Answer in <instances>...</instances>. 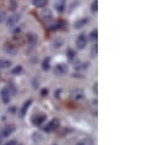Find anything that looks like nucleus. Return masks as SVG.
Returning <instances> with one entry per match:
<instances>
[{
  "instance_id": "nucleus-18",
  "label": "nucleus",
  "mask_w": 158,
  "mask_h": 145,
  "mask_svg": "<svg viewBox=\"0 0 158 145\" xmlns=\"http://www.w3.org/2000/svg\"><path fill=\"white\" fill-rule=\"evenodd\" d=\"M76 145H93V140L89 139V138H87V139H83V140L79 142Z\"/></svg>"
},
{
  "instance_id": "nucleus-5",
  "label": "nucleus",
  "mask_w": 158,
  "mask_h": 145,
  "mask_svg": "<svg viewBox=\"0 0 158 145\" xmlns=\"http://www.w3.org/2000/svg\"><path fill=\"white\" fill-rule=\"evenodd\" d=\"M87 40H88V38L86 37V34H83V33H81V34L77 37V39H76V46H77L79 50H82V49L86 48Z\"/></svg>"
},
{
  "instance_id": "nucleus-6",
  "label": "nucleus",
  "mask_w": 158,
  "mask_h": 145,
  "mask_svg": "<svg viewBox=\"0 0 158 145\" xmlns=\"http://www.w3.org/2000/svg\"><path fill=\"white\" fill-rule=\"evenodd\" d=\"M58 126H59V121H58L56 118H54V120H52V121L44 127V132L50 133V132H53L55 128H58Z\"/></svg>"
},
{
  "instance_id": "nucleus-1",
  "label": "nucleus",
  "mask_w": 158,
  "mask_h": 145,
  "mask_svg": "<svg viewBox=\"0 0 158 145\" xmlns=\"http://www.w3.org/2000/svg\"><path fill=\"white\" fill-rule=\"evenodd\" d=\"M20 21H21V15L20 14H12L11 16H9L6 25H7L9 28H14V27H16L19 25Z\"/></svg>"
},
{
  "instance_id": "nucleus-8",
  "label": "nucleus",
  "mask_w": 158,
  "mask_h": 145,
  "mask_svg": "<svg viewBox=\"0 0 158 145\" xmlns=\"http://www.w3.org/2000/svg\"><path fill=\"white\" fill-rule=\"evenodd\" d=\"M32 103H33L32 99H28V100L25 101V104L22 105V108H21V110H20V115H21V117H23V116L27 113V111H28V109H30V106L32 105Z\"/></svg>"
},
{
  "instance_id": "nucleus-9",
  "label": "nucleus",
  "mask_w": 158,
  "mask_h": 145,
  "mask_svg": "<svg viewBox=\"0 0 158 145\" xmlns=\"http://www.w3.org/2000/svg\"><path fill=\"white\" fill-rule=\"evenodd\" d=\"M88 22H89V18L88 17H83V18H81V20L75 22V28H82V27L87 26Z\"/></svg>"
},
{
  "instance_id": "nucleus-25",
  "label": "nucleus",
  "mask_w": 158,
  "mask_h": 145,
  "mask_svg": "<svg viewBox=\"0 0 158 145\" xmlns=\"http://www.w3.org/2000/svg\"><path fill=\"white\" fill-rule=\"evenodd\" d=\"M16 144H17L16 140H9V142H6L5 144H2V145H16Z\"/></svg>"
},
{
  "instance_id": "nucleus-13",
  "label": "nucleus",
  "mask_w": 158,
  "mask_h": 145,
  "mask_svg": "<svg viewBox=\"0 0 158 145\" xmlns=\"http://www.w3.org/2000/svg\"><path fill=\"white\" fill-rule=\"evenodd\" d=\"M63 44H64V39L63 38H55L54 40H53V46L55 48V49H59V48H61L63 46Z\"/></svg>"
},
{
  "instance_id": "nucleus-23",
  "label": "nucleus",
  "mask_w": 158,
  "mask_h": 145,
  "mask_svg": "<svg viewBox=\"0 0 158 145\" xmlns=\"http://www.w3.org/2000/svg\"><path fill=\"white\" fill-rule=\"evenodd\" d=\"M5 18H6V14H5V11H0V23H2V22L5 21Z\"/></svg>"
},
{
  "instance_id": "nucleus-31",
  "label": "nucleus",
  "mask_w": 158,
  "mask_h": 145,
  "mask_svg": "<svg viewBox=\"0 0 158 145\" xmlns=\"http://www.w3.org/2000/svg\"><path fill=\"white\" fill-rule=\"evenodd\" d=\"M93 92L97 93V84H94V87H93Z\"/></svg>"
},
{
  "instance_id": "nucleus-4",
  "label": "nucleus",
  "mask_w": 158,
  "mask_h": 145,
  "mask_svg": "<svg viewBox=\"0 0 158 145\" xmlns=\"http://www.w3.org/2000/svg\"><path fill=\"white\" fill-rule=\"evenodd\" d=\"M45 120H47V116H45L44 113H36V115H33L32 118H31V121H32V123H33L35 126H40L42 123L45 122Z\"/></svg>"
},
{
  "instance_id": "nucleus-10",
  "label": "nucleus",
  "mask_w": 158,
  "mask_h": 145,
  "mask_svg": "<svg viewBox=\"0 0 158 145\" xmlns=\"http://www.w3.org/2000/svg\"><path fill=\"white\" fill-rule=\"evenodd\" d=\"M65 6H66L65 0H58V1L55 2V10H56L58 12H60V14L65 10Z\"/></svg>"
},
{
  "instance_id": "nucleus-26",
  "label": "nucleus",
  "mask_w": 158,
  "mask_h": 145,
  "mask_svg": "<svg viewBox=\"0 0 158 145\" xmlns=\"http://www.w3.org/2000/svg\"><path fill=\"white\" fill-rule=\"evenodd\" d=\"M40 95H42V96L48 95V89H45V88H44V89H42V90H40Z\"/></svg>"
},
{
  "instance_id": "nucleus-16",
  "label": "nucleus",
  "mask_w": 158,
  "mask_h": 145,
  "mask_svg": "<svg viewBox=\"0 0 158 145\" xmlns=\"http://www.w3.org/2000/svg\"><path fill=\"white\" fill-rule=\"evenodd\" d=\"M42 69H43L44 71H48V70L50 69V59H49V57H45V59L43 60V62H42Z\"/></svg>"
},
{
  "instance_id": "nucleus-27",
  "label": "nucleus",
  "mask_w": 158,
  "mask_h": 145,
  "mask_svg": "<svg viewBox=\"0 0 158 145\" xmlns=\"http://www.w3.org/2000/svg\"><path fill=\"white\" fill-rule=\"evenodd\" d=\"M37 139H42V135H40V134H33V140H37Z\"/></svg>"
},
{
  "instance_id": "nucleus-22",
  "label": "nucleus",
  "mask_w": 158,
  "mask_h": 145,
  "mask_svg": "<svg viewBox=\"0 0 158 145\" xmlns=\"http://www.w3.org/2000/svg\"><path fill=\"white\" fill-rule=\"evenodd\" d=\"M89 39L92 41H96L97 40V29H93L91 33H89Z\"/></svg>"
},
{
  "instance_id": "nucleus-28",
  "label": "nucleus",
  "mask_w": 158,
  "mask_h": 145,
  "mask_svg": "<svg viewBox=\"0 0 158 145\" xmlns=\"http://www.w3.org/2000/svg\"><path fill=\"white\" fill-rule=\"evenodd\" d=\"M9 112H11V113H15V112H16V108H10V109H9Z\"/></svg>"
},
{
  "instance_id": "nucleus-29",
  "label": "nucleus",
  "mask_w": 158,
  "mask_h": 145,
  "mask_svg": "<svg viewBox=\"0 0 158 145\" xmlns=\"http://www.w3.org/2000/svg\"><path fill=\"white\" fill-rule=\"evenodd\" d=\"M60 92H61L60 89H59V90H55V96H56V98H59V96H60Z\"/></svg>"
},
{
  "instance_id": "nucleus-32",
  "label": "nucleus",
  "mask_w": 158,
  "mask_h": 145,
  "mask_svg": "<svg viewBox=\"0 0 158 145\" xmlns=\"http://www.w3.org/2000/svg\"><path fill=\"white\" fill-rule=\"evenodd\" d=\"M1 140H2V137H1V134H0V143H1Z\"/></svg>"
},
{
  "instance_id": "nucleus-2",
  "label": "nucleus",
  "mask_w": 158,
  "mask_h": 145,
  "mask_svg": "<svg viewBox=\"0 0 158 145\" xmlns=\"http://www.w3.org/2000/svg\"><path fill=\"white\" fill-rule=\"evenodd\" d=\"M15 129H16V126L12 124V123H9V124L4 126V127L0 129V134H1L2 138H5V137H9L10 134H12V133L15 132Z\"/></svg>"
},
{
  "instance_id": "nucleus-12",
  "label": "nucleus",
  "mask_w": 158,
  "mask_h": 145,
  "mask_svg": "<svg viewBox=\"0 0 158 145\" xmlns=\"http://www.w3.org/2000/svg\"><path fill=\"white\" fill-rule=\"evenodd\" d=\"M11 61L10 60H6V59H0V70H5V69H9L11 66Z\"/></svg>"
},
{
  "instance_id": "nucleus-7",
  "label": "nucleus",
  "mask_w": 158,
  "mask_h": 145,
  "mask_svg": "<svg viewBox=\"0 0 158 145\" xmlns=\"http://www.w3.org/2000/svg\"><path fill=\"white\" fill-rule=\"evenodd\" d=\"M68 70H69L68 65H65V64H59V65L55 66L54 73L58 74V76H61V74H65V73L68 72Z\"/></svg>"
},
{
  "instance_id": "nucleus-19",
  "label": "nucleus",
  "mask_w": 158,
  "mask_h": 145,
  "mask_svg": "<svg viewBox=\"0 0 158 145\" xmlns=\"http://www.w3.org/2000/svg\"><path fill=\"white\" fill-rule=\"evenodd\" d=\"M66 55H68L69 60H74V59H75V51H74L73 49H68V50H66Z\"/></svg>"
},
{
  "instance_id": "nucleus-3",
  "label": "nucleus",
  "mask_w": 158,
  "mask_h": 145,
  "mask_svg": "<svg viewBox=\"0 0 158 145\" xmlns=\"http://www.w3.org/2000/svg\"><path fill=\"white\" fill-rule=\"evenodd\" d=\"M0 98H1V100H2L4 104L10 103V100H11V90H10L9 87H5V88L1 89V92H0Z\"/></svg>"
},
{
  "instance_id": "nucleus-14",
  "label": "nucleus",
  "mask_w": 158,
  "mask_h": 145,
  "mask_svg": "<svg viewBox=\"0 0 158 145\" xmlns=\"http://www.w3.org/2000/svg\"><path fill=\"white\" fill-rule=\"evenodd\" d=\"M40 16H42V18H43L44 21H50V20H52V12H50V10H44V11H42Z\"/></svg>"
},
{
  "instance_id": "nucleus-20",
  "label": "nucleus",
  "mask_w": 158,
  "mask_h": 145,
  "mask_svg": "<svg viewBox=\"0 0 158 145\" xmlns=\"http://www.w3.org/2000/svg\"><path fill=\"white\" fill-rule=\"evenodd\" d=\"M22 70H23V69H22V66H20V65H19V66H16V67L11 71V74H15V76H16V74H20V73L22 72Z\"/></svg>"
},
{
  "instance_id": "nucleus-15",
  "label": "nucleus",
  "mask_w": 158,
  "mask_h": 145,
  "mask_svg": "<svg viewBox=\"0 0 158 145\" xmlns=\"http://www.w3.org/2000/svg\"><path fill=\"white\" fill-rule=\"evenodd\" d=\"M32 4L36 7H44L48 4V0H32Z\"/></svg>"
},
{
  "instance_id": "nucleus-17",
  "label": "nucleus",
  "mask_w": 158,
  "mask_h": 145,
  "mask_svg": "<svg viewBox=\"0 0 158 145\" xmlns=\"http://www.w3.org/2000/svg\"><path fill=\"white\" fill-rule=\"evenodd\" d=\"M27 41L31 43L32 45H35V44L37 43V36H36L35 33H28V34H27Z\"/></svg>"
},
{
  "instance_id": "nucleus-11",
  "label": "nucleus",
  "mask_w": 158,
  "mask_h": 145,
  "mask_svg": "<svg viewBox=\"0 0 158 145\" xmlns=\"http://www.w3.org/2000/svg\"><path fill=\"white\" fill-rule=\"evenodd\" d=\"M4 51H5V53H7L9 55H16V53H17L16 48H15V46H12V45H10V44L4 45Z\"/></svg>"
},
{
  "instance_id": "nucleus-21",
  "label": "nucleus",
  "mask_w": 158,
  "mask_h": 145,
  "mask_svg": "<svg viewBox=\"0 0 158 145\" xmlns=\"http://www.w3.org/2000/svg\"><path fill=\"white\" fill-rule=\"evenodd\" d=\"M97 6H98V2H97V0H93L92 1V4H91V11L94 14V12H97Z\"/></svg>"
},
{
  "instance_id": "nucleus-24",
  "label": "nucleus",
  "mask_w": 158,
  "mask_h": 145,
  "mask_svg": "<svg viewBox=\"0 0 158 145\" xmlns=\"http://www.w3.org/2000/svg\"><path fill=\"white\" fill-rule=\"evenodd\" d=\"M96 54H97V45L94 44V45L92 46V51H91V56H92V57H94V56H96Z\"/></svg>"
},
{
  "instance_id": "nucleus-30",
  "label": "nucleus",
  "mask_w": 158,
  "mask_h": 145,
  "mask_svg": "<svg viewBox=\"0 0 158 145\" xmlns=\"http://www.w3.org/2000/svg\"><path fill=\"white\" fill-rule=\"evenodd\" d=\"M20 32H21V28H20V27H17V28L14 31V33H15V34H16V33H20Z\"/></svg>"
}]
</instances>
